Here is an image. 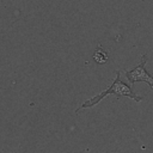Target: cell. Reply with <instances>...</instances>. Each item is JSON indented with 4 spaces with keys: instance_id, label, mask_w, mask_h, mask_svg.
<instances>
[{
    "instance_id": "obj_1",
    "label": "cell",
    "mask_w": 153,
    "mask_h": 153,
    "mask_svg": "<svg viewBox=\"0 0 153 153\" xmlns=\"http://www.w3.org/2000/svg\"><path fill=\"white\" fill-rule=\"evenodd\" d=\"M108 94H115L117 98H120V97H128V98H131V99H134L135 102H141L142 100V97H140V96H137L133 90H131V85L129 86V85H127V84H124L122 80H121V73L120 72H117L116 73V78L114 79V81H112V84L106 88V90H104L103 92H100L99 94H97V96H94V97H92L91 99H87V100H85L76 110H75V112L78 114L81 109H85V108H91V106H93V105H96V104H98L104 97H106Z\"/></svg>"
},
{
    "instance_id": "obj_2",
    "label": "cell",
    "mask_w": 153,
    "mask_h": 153,
    "mask_svg": "<svg viewBox=\"0 0 153 153\" xmlns=\"http://www.w3.org/2000/svg\"><path fill=\"white\" fill-rule=\"evenodd\" d=\"M146 62H147V56H146V54H143L141 57V62L134 69L126 72V76L129 80L130 85H133L136 81H145L153 88V75H151L146 71V67H145Z\"/></svg>"
},
{
    "instance_id": "obj_3",
    "label": "cell",
    "mask_w": 153,
    "mask_h": 153,
    "mask_svg": "<svg viewBox=\"0 0 153 153\" xmlns=\"http://www.w3.org/2000/svg\"><path fill=\"white\" fill-rule=\"evenodd\" d=\"M93 60L97 63H105L108 61V53L102 48V45H98L97 50L93 54Z\"/></svg>"
}]
</instances>
